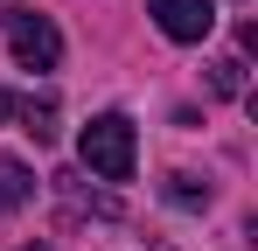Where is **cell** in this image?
<instances>
[{"mask_svg":"<svg viewBox=\"0 0 258 251\" xmlns=\"http://www.w3.org/2000/svg\"><path fill=\"white\" fill-rule=\"evenodd\" d=\"M77 161H84L98 181H133V167H140L133 119H126V112H98V119L77 133Z\"/></svg>","mask_w":258,"mask_h":251,"instance_id":"6da1fadb","label":"cell"},{"mask_svg":"<svg viewBox=\"0 0 258 251\" xmlns=\"http://www.w3.org/2000/svg\"><path fill=\"white\" fill-rule=\"evenodd\" d=\"M0 21H7V49H14L21 70H56V63H63V35H56L49 14H35V7H7Z\"/></svg>","mask_w":258,"mask_h":251,"instance_id":"7a4b0ae2","label":"cell"},{"mask_svg":"<svg viewBox=\"0 0 258 251\" xmlns=\"http://www.w3.org/2000/svg\"><path fill=\"white\" fill-rule=\"evenodd\" d=\"M147 14L161 21L168 42H203L216 28V0H147Z\"/></svg>","mask_w":258,"mask_h":251,"instance_id":"3957f363","label":"cell"},{"mask_svg":"<svg viewBox=\"0 0 258 251\" xmlns=\"http://www.w3.org/2000/svg\"><path fill=\"white\" fill-rule=\"evenodd\" d=\"M28 196H35V167L14 161V154H0V216L28 209Z\"/></svg>","mask_w":258,"mask_h":251,"instance_id":"277c9868","label":"cell"},{"mask_svg":"<svg viewBox=\"0 0 258 251\" xmlns=\"http://www.w3.org/2000/svg\"><path fill=\"white\" fill-rule=\"evenodd\" d=\"M14 119H21V133H28L35 147H49V140H56V98H21Z\"/></svg>","mask_w":258,"mask_h":251,"instance_id":"5b68a950","label":"cell"},{"mask_svg":"<svg viewBox=\"0 0 258 251\" xmlns=\"http://www.w3.org/2000/svg\"><path fill=\"white\" fill-rule=\"evenodd\" d=\"M56 196H63L70 209H91V216H119L112 196H84V181H77V174H56Z\"/></svg>","mask_w":258,"mask_h":251,"instance_id":"8992f818","label":"cell"},{"mask_svg":"<svg viewBox=\"0 0 258 251\" xmlns=\"http://www.w3.org/2000/svg\"><path fill=\"white\" fill-rule=\"evenodd\" d=\"M161 196H168L174 209H210V181H196V174H168Z\"/></svg>","mask_w":258,"mask_h":251,"instance_id":"52a82bcc","label":"cell"},{"mask_svg":"<svg viewBox=\"0 0 258 251\" xmlns=\"http://www.w3.org/2000/svg\"><path fill=\"white\" fill-rule=\"evenodd\" d=\"M210 91L216 98H244V56H216L210 63Z\"/></svg>","mask_w":258,"mask_h":251,"instance_id":"ba28073f","label":"cell"},{"mask_svg":"<svg viewBox=\"0 0 258 251\" xmlns=\"http://www.w3.org/2000/svg\"><path fill=\"white\" fill-rule=\"evenodd\" d=\"M14 105H21V98H14V91H0V126L14 119Z\"/></svg>","mask_w":258,"mask_h":251,"instance_id":"9c48e42d","label":"cell"},{"mask_svg":"<svg viewBox=\"0 0 258 251\" xmlns=\"http://www.w3.org/2000/svg\"><path fill=\"white\" fill-rule=\"evenodd\" d=\"M21 251H49V244H21Z\"/></svg>","mask_w":258,"mask_h":251,"instance_id":"30bf717a","label":"cell"},{"mask_svg":"<svg viewBox=\"0 0 258 251\" xmlns=\"http://www.w3.org/2000/svg\"><path fill=\"white\" fill-rule=\"evenodd\" d=\"M0 14H7V0H0Z\"/></svg>","mask_w":258,"mask_h":251,"instance_id":"8fae6325","label":"cell"}]
</instances>
